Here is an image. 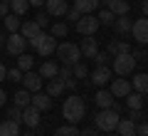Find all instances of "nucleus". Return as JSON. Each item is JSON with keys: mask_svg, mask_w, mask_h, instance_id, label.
I'll return each instance as SVG.
<instances>
[{"mask_svg": "<svg viewBox=\"0 0 148 136\" xmlns=\"http://www.w3.org/2000/svg\"><path fill=\"white\" fill-rule=\"evenodd\" d=\"M84 114H86V104H84L82 97L72 94L69 99H64V104H62V116L69 121V124H79V121L84 119Z\"/></svg>", "mask_w": 148, "mask_h": 136, "instance_id": "f257e3e1", "label": "nucleus"}, {"mask_svg": "<svg viewBox=\"0 0 148 136\" xmlns=\"http://www.w3.org/2000/svg\"><path fill=\"white\" fill-rule=\"evenodd\" d=\"M0 136H20V121L5 119L0 124Z\"/></svg>", "mask_w": 148, "mask_h": 136, "instance_id": "aec40b11", "label": "nucleus"}, {"mask_svg": "<svg viewBox=\"0 0 148 136\" xmlns=\"http://www.w3.org/2000/svg\"><path fill=\"white\" fill-rule=\"evenodd\" d=\"M35 22H37V25H40V27L45 30V27L49 25V15H47V10H45V12H40V15L35 17Z\"/></svg>", "mask_w": 148, "mask_h": 136, "instance_id": "4c0bfd02", "label": "nucleus"}, {"mask_svg": "<svg viewBox=\"0 0 148 136\" xmlns=\"http://www.w3.org/2000/svg\"><path fill=\"white\" fill-rule=\"evenodd\" d=\"M30 104L35 106V109H40V111H47V109H52V97H49L47 92L40 89V92L32 94V101H30Z\"/></svg>", "mask_w": 148, "mask_h": 136, "instance_id": "2eb2a0df", "label": "nucleus"}, {"mask_svg": "<svg viewBox=\"0 0 148 136\" xmlns=\"http://www.w3.org/2000/svg\"><path fill=\"white\" fill-rule=\"evenodd\" d=\"M30 101H32V94L27 92V89H17V92H15V97H12V104H15V106H20V109L30 106Z\"/></svg>", "mask_w": 148, "mask_h": 136, "instance_id": "bb28decb", "label": "nucleus"}, {"mask_svg": "<svg viewBox=\"0 0 148 136\" xmlns=\"http://www.w3.org/2000/svg\"><path fill=\"white\" fill-rule=\"evenodd\" d=\"M126 52H131V45H128V42H123V40H111L109 42V55H111V57L126 55Z\"/></svg>", "mask_w": 148, "mask_h": 136, "instance_id": "4be33fe9", "label": "nucleus"}, {"mask_svg": "<svg viewBox=\"0 0 148 136\" xmlns=\"http://www.w3.org/2000/svg\"><path fill=\"white\" fill-rule=\"evenodd\" d=\"M20 15H15V12H8L5 15V30H8V35L10 32H20Z\"/></svg>", "mask_w": 148, "mask_h": 136, "instance_id": "cd10ccee", "label": "nucleus"}, {"mask_svg": "<svg viewBox=\"0 0 148 136\" xmlns=\"http://www.w3.org/2000/svg\"><path fill=\"white\" fill-rule=\"evenodd\" d=\"M136 136H148V121H138L136 124Z\"/></svg>", "mask_w": 148, "mask_h": 136, "instance_id": "a19ab883", "label": "nucleus"}, {"mask_svg": "<svg viewBox=\"0 0 148 136\" xmlns=\"http://www.w3.org/2000/svg\"><path fill=\"white\" fill-rule=\"evenodd\" d=\"M109 92L116 97V99H123V97H128L133 92V87H131V82H128L126 77H121V79H111V89Z\"/></svg>", "mask_w": 148, "mask_h": 136, "instance_id": "1a4fd4ad", "label": "nucleus"}, {"mask_svg": "<svg viewBox=\"0 0 148 136\" xmlns=\"http://www.w3.org/2000/svg\"><path fill=\"white\" fill-rule=\"evenodd\" d=\"M40 32H42V27L37 25L35 20H27V22H22V25H20V35L25 37V40H32V37H37Z\"/></svg>", "mask_w": 148, "mask_h": 136, "instance_id": "a211bd4d", "label": "nucleus"}, {"mask_svg": "<svg viewBox=\"0 0 148 136\" xmlns=\"http://www.w3.org/2000/svg\"><path fill=\"white\" fill-rule=\"evenodd\" d=\"M30 10V3L27 0H10V12H15V15H25V12Z\"/></svg>", "mask_w": 148, "mask_h": 136, "instance_id": "c756f323", "label": "nucleus"}, {"mask_svg": "<svg viewBox=\"0 0 148 136\" xmlns=\"http://www.w3.org/2000/svg\"><path fill=\"white\" fill-rule=\"evenodd\" d=\"M5 101H8V94H5V89H0V106H5Z\"/></svg>", "mask_w": 148, "mask_h": 136, "instance_id": "09e8293b", "label": "nucleus"}, {"mask_svg": "<svg viewBox=\"0 0 148 136\" xmlns=\"http://www.w3.org/2000/svg\"><path fill=\"white\" fill-rule=\"evenodd\" d=\"M45 10H47L49 17H64L69 5H67V0H45Z\"/></svg>", "mask_w": 148, "mask_h": 136, "instance_id": "9d476101", "label": "nucleus"}, {"mask_svg": "<svg viewBox=\"0 0 148 136\" xmlns=\"http://www.w3.org/2000/svg\"><path fill=\"white\" fill-rule=\"evenodd\" d=\"M8 12H10V3H5V0H0V17H5Z\"/></svg>", "mask_w": 148, "mask_h": 136, "instance_id": "c03bdc74", "label": "nucleus"}, {"mask_svg": "<svg viewBox=\"0 0 148 136\" xmlns=\"http://www.w3.org/2000/svg\"><path fill=\"white\" fill-rule=\"evenodd\" d=\"M27 45L30 47L37 50V55H42V57H49V55H54V50H57V37L47 35V32H40L37 37H32V40H27Z\"/></svg>", "mask_w": 148, "mask_h": 136, "instance_id": "f03ea898", "label": "nucleus"}, {"mask_svg": "<svg viewBox=\"0 0 148 136\" xmlns=\"http://www.w3.org/2000/svg\"><path fill=\"white\" fill-rule=\"evenodd\" d=\"M116 131H119V136H136V124L131 119H119Z\"/></svg>", "mask_w": 148, "mask_h": 136, "instance_id": "a878e982", "label": "nucleus"}, {"mask_svg": "<svg viewBox=\"0 0 148 136\" xmlns=\"http://www.w3.org/2000/svg\"><path fill=\"white\" fill-rule=\"evenodd\" d=\"M3 79H8V67L0 62V82H3Z\"/></svg>", "mask_w": 148, "mask_h": 136, "instance_id": "49530a36", "label": "nucleus"}, {"mask_svg": "<svg viewBox=\"0 0 148 136\" xmlns=\"http://www.w3.org/2000/svg\"><path fill=\"white\" fill-rule=\"evenodd\" d=\"M114 59V72L119 74V77H128V74H133V69H136V57H133L131 52L126 55H116Z\"/></svg>", "mask_w": 148, "mask_h": 136, "instance_id": "39448f33", "label": "nucleus"}, {"mask_svg": "<svg viewBox=\"0 0 148 136\" xmlns=\"http://www.w3.org/2000/svg\"><path fill=\"white\" fill-rule=\"evenodd\" d=\"M22 84H25V89L30 92V94H35V92H40L42 89V77H40V72H25L22 74Z\"/></svg>", "mask_w": 148, "mask_h": 136, "instance_id": "ddd939ff", "label": "nucleus"}, {"mask_svg": "<svg viewBox=\"0 0 148 136\" xmlns=\"http://www.w3.org/2000/svg\"><path fill=\"white\" fill-rule=\"evenodd\" d=\"M5 3H10V0H5Z\"/></svg>", "mask_w": 148, "mask_h": 136, "instance_id": "864d4df0", "label": "nucleus"}, {"mask_svg": "<svg viewBox=\"0 0 148 136\" xmlns=\"http://www.w3.org/2000/svg\"><path fill=\"white\" fill-rule=\"evenodd\" d=\"M27 3H30V8L35 5V8H42L45 5V0H27Z\"/></svg>", "mask_w": 148, "mask_h": 136, "instance_id": "8fccbe9b", "label": "nucleus"}, {"mask_svg": "<svg viewBox=\"0 0 148 136\" xmlns=\"http://www.w3.org/2000/svg\"><path fill=\"white\" fill-rule=\"evenodd\" d=\"M141 12L148 17V0H141Z\"/></svg>", "mask_w": 148, "mask_h": 136, "instance_id": "de8ad7c7", "label": "nucleus"}, {"mask_svg": "<svg viewBox=\"0 0 148 136\" xmlns=\"http://www.w3.org/2000/svg\"><path fill=\"white\" fill-rule=\"evenodd\" d=\"M0 47H5V32L0 30Z\"/></svg>", "mask_w": 148, "mask_h": 136, "instance_id": "3c124183", "label": "nucleus"}, {"mask_svg": "<svg viewBox=\"0 0 148 136\" xmlns=\"http://www.w3.org/2000/svg\"><path fill=\"white\" fill-rule=\"evenodd\" d=\"M128 119H131L133 124H138V121H143V109H131V111H128Z\"/></svg>", "mask_w": 148, "mask_h": 136, "instance_id": "ea45409f", "label": "nucleus"}, {"mask_svg": "<svg viewBox=\"0 0 148 136\" xmlns=\"http://www.w3.org/2000/svg\"><path fill=\"white\" fill-rule=\"evenodd\" d=\"M54 55H57V57L62 59V64H67V67H72V64H77L82 59L79 45H74V42H62V45H57Z\"/></svg>", "mask_w": 148, "mask_h": 136, "instance_id": "20e7f679", "label": "nucleus"}, {"mask_svg": "<svg viewBox=\"0 0 148 136\" xmlns=\"http://www.w3.org/2000/svg\"><path fill=\"white\" fill-rule=\"evenodd\" d=\"M20 136H37L35 131H25V134H20Z\"/></svg>", "mask_w": 148, "mask_h": 136, "instance_id": "603ef678", "label": "nucleus"}, {"mask_svg": "<svg viewBox=\"0 0 148 136\" xmlns=\"http://www.w3.org/2000/svg\"><path fill=\"white\" fill-rule=\"evenodd\" d=\"M106 10H111L116 17H121V15H128L131 5H128V0H106Z\"/></svg>", "mask_w": 148, "mask_h": 136, "instance_id": "f3484780", "label": "nucleus"}, {"mask_svg": "<svg viewBox=\"0 0 148 136\" xmlns=\"http://www.w3.org/2000/svg\"><path fill=\"white\" fill-rule=\"evenodd\" d=\"M82 136H99V129H84Z\"/></svg>", "mask_w": 148, "mask_h": 136, "instance_id": "a18cd8bd", "label": "nucleus"}, {"mask_svg": "<svg viewBox=\"0 0 148 136\" xmlns=\"http://www.w3.org/2000/svg\"><path fill=\"white\" fill-rule=\"evenodd\" d=\"M35 67V57H32V55H17V69H22V74L25 72H30V69Z\"/></svg>", "mask_w": 148, "mask_h": 136, "instance_id": "c85d7f7f", "label": "nucleus"}, {"mask_svg": "<svg viewBox=\"0 0 148 136\" xmlns=\"http://www.w3.org/2000/svg\"><path fill=\"white\" fill-rule=\"evenodd\" d=\"M40 114H42V111L35 109L32 104L25 106V109H22V116H20V124L30 126V129H37V126H40Z\"/></svg>", "mask_w": 148, "mask_h": 136, "instance_id": "f8f14e48", "label": "nucleus"}, {"mask_svg": "<svg viewBox=\"0 0 148 136\" xmlns=\"http://www.w3.org/2000/svg\"><path fill=\"white\" fill-rule=\"evenodd\" d=\"M79 52L84 55V59H94V55L99 52V40L94 35H86L82 40V45H79Z\"/></svg>", "mask_w": 148, "mask_h": 136, "instance_id": "9b49d317", "label": "nucleus"}, {"mask_svg": "<svg viewBox=\"0 0 148 136\" xmlns=\"http://www.w3.org/2000/svg\"><path fill=\"white\" fill-rule=\"evenodd\" d=\"M47 94L52 97V99H54V97H59V94H64V79L59 77V74H57L54 79H49V84H47Z\"/></svg>", "mask_w": 148, "mask_h": 136, "instance_id": "b1692460", "label": "nucleus"}, {"mask_svg": "<svg viewBox=\"0 0 148 136\" xmlns=\"http://www.w3.org/2000/svg\"><path fill=\"white\" fill-rule=\"evenodd\" d=\"M109 59H111L109 52H96V55H94V62L99 64V67H101V64H109Z\"/></svg>", "mask_w": 148, "mask_h": 136, "instance_id": "e433bc0d", "label": "nucleus"}, {"mask_svg": "<svg viewBox=\"0 0 148 136\" xmlns=\"http://www.w3.org/2000/svg\"><path fill=\"white\" fill-rule=\"evenodd\" d=\"M54 136H82V131L77 129V124H67V126H59Z\"/></svg>", "mask_w": 148, "mask_h": 136, "instance_id": "2f4dec72", "label": "nucleus"}, {"mask_svg": "<svg viewBox=\"0 0 148 136\" xmlns=\"http://www.w3.org/2000/svg\"><path fill=\"white\" fill-rule=\"evenodd\" d=\"M64 17H67V20H72V22H77V20L82 17V12H79V10H74V8H69V10H67V15H64Z\"/></svg>", "mask_w": 148, "mask_h": 136, "instance_id": "79ce46f5", "label": "nucleus"}, {"mask_svg": "<svg viewBox=\"0 0 148 136\" xmlns=\"http://www.w3.org/2000/svg\"><path fill=\"white\" fill-rule=\"evenodd\" d=\"M96 106H99V109H111V106H114V101H116V97L111 94L109 89H104V87H99V92H96Z\"/></svg>", "mask_w": 148, "mask_h": 136, "instance_id": "dca6fc26", "label": "nucleus"}, {"mask_svg": "<svg viewBox=\"0 0 148 136\" xmlns=\"http://www.w3.org/2000/svg\"><path fill=\"white\" fill-rule=\"evenodd\" d=\"M99 8V0H74V10H79L82 15H91Z\"/></svg>", "mask_w": 148, "mask_h": 136, "instance_id": "6ab92c4d", "label": "nucleus"}, {"mask_svg": "<svg viewBox=\"0 0 148 136\" xmlns=\"http://www.w3.org/2000/svg\"><path fill=\"white\" fill-rule=\"evenodd\" d=\"M72 74H74V79H86L89 77V69H86V64L79 59L77 64H72Z\"/></svg>", "mask_w": 148, "mask_h": 136, "instance_id": "473e14b6", "label": "nucleus"}, {"mask_svg": "<svg viewBox=\"0 0 148 136\" xmlns=\"http://www.w3.org/2000/svg\"><path fill=\"white\" fill-rule=\"evenodd\" d=\"M131 87L136 89L138 94H148V74L146 72H138L136 77L131 79Z\"/></svg>", "mask_w": 148, "mask_h": 136, "instance_id": "412c9836", "label": "nucleus"}, {"mask_svg": "<svg viewBox=\"0 0 148 136\" xmlns=\"http://www.w3.org/2000/svg\"><path fill=\"white\" fill-rule=\"evenodd\" d=\"M104 3H106V0H104Z\"/></svg>", "mask_w": 148, "mask_h": 136, "instance_id": "5fc2aeb1", "label": "nucleus"}, {"mask_svg": "<svg viewBox=\"0 0 148 136\" xmlns=\"http://www.w3.org/2000/svg\"><path fill=\"white\" fill-rule=\"evenodd\" d=\"M119 111L116 109H99V114L94 116V129L99 131H114L119 124Z\"/></svg>", "mask_w": 148, "mask_h": 136, "instance_id": "7ed1b4c3", "label": "nucleus"}, {"mask_svg": "<svg viewBox=\"0 0 148 136\" xmlns=\"http://www.w3.org/2000/svg\"><path fill=\"white\" fill-rule=\"evenodd\" d=\"M114 27H116L119 35H128V32H131V27H133V20H131L128 15H121V17H116V20H114Z\"/></svg>", "mask_w": 148, "mask_h": 136, "instance_id": "393cba45", "label": "nucleus"}, {"mask_svg": "<svg viewBox=\"0 0 148 136\" xmlns=\"http://www.w3.org/2000/svg\"><path fill=\"white\" fill-rule=\"evenodd\" d=\"M74 27H77V32H79V35H94L96 30H99V20H96L94 15H82L79 20L74 22Z\"/></svg>", "mask_w": 148, "mask_h": 136, "instance_id": "6e6552de", "label": "nucleus"}, {"mask_svg": "<svg viewBox=\"0 0 148 136\" xmlns=\"http://www.w3.org/2000/svg\"><path fill=\"white\" fill-rule=\"evenodd\" d=\"M8 79L10 82H22V69H8Z\"/></svg>", "mask_w": 148, "mask_h": 136, "instance_id": "58836bf2", "label": "nucleus"}, {"mask_svg": "<svg viewBox=\"0 0 148 136\" xmlns=\"http://www.w3.org/2000/svg\"><path fill=\"white\" fill-rule=\"evenodd\" d=\"M96 20H99V25H114V20H116V15L111 10H101L99 15H96Z\"/></svg>", "mask_w": 148, "mask_h": 136, "instance_id": "f704fd0d", "label": "nucleus"}, {"mask_svg": "<svg viewBox=\"0 0 148 136\" xmlns=\"http://www.w3.org/2000/svg\"><path fill=\"white\" fill-rule=\"evenodd\" d=\"M59 77H62V79H69V77H74V74H72V67L62 64V67H59Z\"/></svg>", "mask_w": 148, "mask_h": 136, "instance_id": "37998d69", "label": "nucleus"}, {"mask_svg": "<svg viewBox=\"0 0 148 136\" xmlns=\"http://www.w3.org/2000/svg\"><path fill=\"white\" fill-rule=\"evenodd\" d=\"M89 77H91V84H96V87H104V84L111 82V69L106 67V64H101V67L96 64V69L89 74Z\"/></svg>", "mask_w": 148, "mask_h": 136, "instance_id": "4468645a", "label": "nucleus"}, {"mask_svg": "<svg viewBox=\"0 0 148 136\" xmlns=\"http://www.w3.org/2000/svg\"><path fill=\"white\" fill-rule=\"evenodd\" d=\"M27 47V40L20 35V32H10V35L5 37V52L12 55V57H17V55H22Z\"/></svg>", "mask_w": 148, "mask_h": 136, "instance_id": "423d86ee", "label": "nucleus"}, {"mask_svg": "<svg viewBox=\"0 0 148 136\" xmlns=\"http://www.w3.org/2000/svg\"><path fill=\"white\" fill-rule=\"evenodd\" d=\"M20 116H22V109H20V106H15V104H12L10 109H8V119H12V121H20Z\"/></svg>", "mask_w": 148, "mask_h": 136, "instance_id": "c9c22d12", "label": "nucleus"}, {"mask_svg": "<svg viewBox=\"0 0 148 136\" xmlns=\"http://www.w3.org/2000/svg\"><path fill=\"white\" fill-rule=\"evenodd\" d=\"M59 74V64L57 62H42L40 64V77L42 79H54Z\"/></svg>", "mask_w": 148, "mask_h": 136, "instance_id": "5701e85b", "label": "nucleus"}, {"mask_svg": "<svg viewBox=\"0 0 148 136\" xmlns=\"http://www.w3.org/2000/svg\"><path fill=\"white\" fill-rule=\"evenodd\" d=\"M131 35H133V40H136L141 47H146V45H148V17L146 15H141L138 20H133Z\"/></svg>", "mask_w": 148, "mask_h": 136, "instance_id": "0eeeda50", "label": "nucleus"}, {"mask_svg": "<svg viewBox=\"0 0 148 136\" xmlns=\"http://www.w3.org/2000/svg\"><path fill=\"white\" fill-rule=\"evenodd\" d=\"M67 32H69L67 22H54V25H52V32H49V35L59 40V37H67Z\"/></svg>", "mask_w": 148, "mask_h": 136, "instance_id": "72a5a7b5", "label": "nucleus"}, {"mask_svg": "<svg viewBox=\"0 0 148 136\" xmlns=\"http://www.w3.org/2000/svg\"><path fill=\"white\" fill-rule=\"evenodd\" d=\"M128 104V109H143V94H138V92H131L128 97H123Z\"/></svg>", "mask_w": 148, "mask_h": 136, "instance_id": "7c9ffc66", "label": "nucleus"}]
</instances>
